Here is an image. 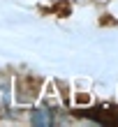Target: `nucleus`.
I'll list each match as a JSON object with an SVG mask.
<instances>
[{
    "mask_svg": "<svg viewBox=\"0 0 118 127\" xmlns=\"http://www.w3.org/2000/svg\"><path fill=\"white\" fill-rule=\"evenodd\" d=\"M33 123H35V125H51V123H53V116L46 113L44 109H39L37 113L33 116Z\"/></svg>",
    "mask_w": 118,
    "mask_h": 127,
    "instance_id": "obj_1",
    "label": "nucleus"
}]
</instances>
